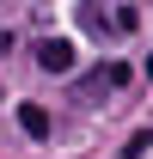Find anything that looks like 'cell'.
<instances>
[{"instance_id": "1", "label": "cell", "mask_w": 153, "mask_h": 159, "mask_svg": "<svg viewBox=\"0 0 153 159\" xmlns=\"http://www.w3.org/2000/svg\"><path fill=\"white\" fill-rule=\"evenodd\" d=\"M37 67L43 74H74V43L67 37H43L37 43Z\"/></svg>"}, {"instance_id": "2", "label": "cell", "mask_w": 153, "mask_h": 159, "mask_svg": "<svg viewBox=\"0 0 153 159\" xmlns=\"http://www.w3.org/2000/svg\"><path fill=\"white\" fill-rule=\"evenodd\" d=\"M129 80V67H98V74H86V80H74V92L80 98H104L110 86H123Z\"/></svg>"}, {"instance_id": "3", "label": "cell", "mask_w": 153, "mask_h": 159, "mask_svg": "<svg viewBox=\"0 0 153 159\" xmlns=\"http://www.w3.org/2000/svg\"><path fill=\"white\" fill-rule=\"evenodd\" d=\"M19 129L31 141H43V135H49V110H43V104H19Z\"/></svg>"}, {"instance_id": "4", "label": "cell", "mask_w": 153, "mask_h": 159, "mask_svg": "<svg viewBox=\"0 0 153 159\" xmlns=\"http://www.w3.org/2000/svg\"><path fill=\"white\" fill-rule=\"evenodd\" d=\"M80 25H86V31H98V37H104V31H116V19H104V0H80Z\"/></svg>"}, {"instance_id": "5", "label": "cell", "mask_w": 153, "mask_h": 159, "mask_svg": "<svg viewBox=\"0 0 153 159\" xmlns=\"http://www.w3.org/2000/svg\"><path fill=\"white\" fill-rule=\"evenodd\" d=\"M110 19H116V31H135V25H141V12H135V6H116Z\"/></svg>"}, {"instance_id": "6", "label": "cell", "mask_w": 153, "mask_h": 159, "mask_svg": "<svg viewBox=\"0 0 153 159\" xmlns=\"http://www.w3.org/2000/svg\"><path fill=\"white\" fill-rule=\"evenodd\" d=\"M0 55H6V37H0Z\"/></svg>"}]
</instances>
